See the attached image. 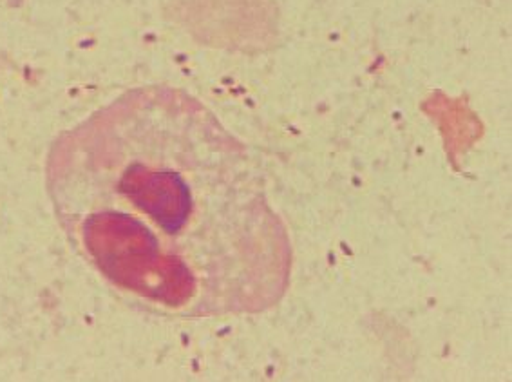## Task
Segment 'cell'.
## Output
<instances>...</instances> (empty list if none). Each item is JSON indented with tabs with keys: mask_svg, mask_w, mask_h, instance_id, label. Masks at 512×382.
<instances>
[{
	"mask_svg": "<svg viewBox=\"0 0 512 382\" xmlns=\"http://www.w3.org/2000/svg\"><path fill=\"white\" fill-rule=\"evenodd\" d=\"M232 144L189 96L147 89L67 131L49 196L91 267L176 316L259 310L285 285L288 245Z\"/></svg>",
	"mask_w": 512,
	"mask_h": 382,
	"instance_id": "cell-1",
	"label": "cell"
}]
</instances>
